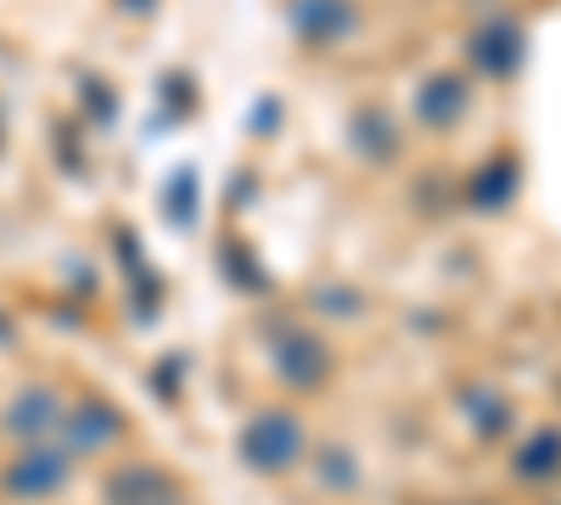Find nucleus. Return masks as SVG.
Wrapping results in <instances>:
<instances>
[{
	"instance_id": "nucleus-1",
	"label": "nucleus",
	"mask_w": 561,
	"mask_h": 505,
	"mask_svg": "<svg viewBox=\"0 0 561 505\" xmlns=\"http://www.w3.org/2000/svg\"><path fill=\"white\" fill-rule=\"evenodd\" d=\"M242 461L259 472V478H280V472H293L304 461V449H309V433L304 422L293 416V410H259V416L242 427Z\"/></svg>"
},
{
	"instance_id": "nucleus-2",
	"label": "nucleus",
	"mask_w": 561,
	"mask_h": 505,
	"mask_svg": "<svg viewBox=\"0 0 561 505\" xmlns=\"http://www.w3.org/2000/svg\"><path fill=\"white\" fill-rule=\"evenodd\" d=\"M270 365H275L280 388L320 393L325 377H332V348H325V337H314L309 326H280L270 337Z\"/></svg>"
},
{
	"instance_id": "nucleus-3",
	"label": "nucleus",
	"mask_w": 561,
	"mask_h": 505,
	"mask_svg": "<svg viewBox=\"0 0 561 505\" xmlns=\"http://www.w3.org/2000/svg\"><path fill=\"white\" fill-rule=\"evenodd\" d=\"M62 416H68L62 393L45 388V382H28L7 399V410H0V433H7L18 449L23 444H51V433H62Z\"/></svg>"
},
{
	"instance_id": "nucleus-4",
	"label": "nucleus",
	"mask_w": 561,
	"mask_h": 505,
	"mask_svg": "<svg viewBox=\"0 0 561 505\" xmlns=\"http://www.w3.org/2000/svg\"><path fill=\"white\" fill-rule=\"evenodd\" d=\"M68 483V449L57 444H23L7 467H0V489L12 500H45Z\"/></svg>"
},
{
	"instance_id": "nucleus-5",
	"label": "nucleus",
	"mask_w": 561,
	"mask_h": 505,
	"mask_svg": "<svg viewBox=\"0 0 561 505\" xmlns=\"http://www.w3.org/2000/svg\"><path fill=\"white\" fill-rule=\"evenodd\" d=\"M102 505H185V489L158 461H124L102 478Z\"/></svg>"
},
{
	"instance_id": "nucleus-6",
	"label": "nucleus",
	"mask_w": 561,
	"mask_h": 505,
	"mask_svg": "<svg viewBox=\"0 0 561 505\" xmlns=\"http://www.w3.org/2000/svg\"><path fill=\"white\" fill-rule=\"evenodd\" d=\"M287 23L304 45L325 51V45H343L359 34V7L354 0H287Z\"/></svg>"
},
{
	"instance_id": "nucleus-7",
	"label": "nucleus",
	"mask_w": 561,
	"mask_h": 505,
	"mask_svg": "<svg viewBox=\"0 0 561 505\" xmlns=\"http://www.w3.org/2000/svg\"><path fill=\"white\" fill-rule=\"evenodd\" d=\"M528 57V34L517 18H489L478 34H472V68L489 73V79H511Z\"/></svg>"
},
{
	"instance_id": "nucleus-8",
	"label": "nucleus",
	"mask_w": 561,
	"mask_h": 505,
	"mask_svg": "<svg viewBox=\"0 0 561 505\" xmlns=\"http://www.w3.org/2000/svg\"><path fill=\"white\" fill-rule=\"evenodd\" d=\"M62 433H68V449H107V444L124 438V410L102 393L73 399L68 416H62Z\"/></svg>"
},
{
	"instance_id": "nucleus-9",
	"label": "nucleus",
	"mask_w": 561,
	"mask_h": 505,
	"mask_svg": "<svg viewBox=\"0 0 561 505\" xmlns=\"http://www.w3.org/2000/svg\"><path fill=\"white\" fill-rule=\"evenodd\" d=\"M466 102H472V84H466V73L438 68V73H427V79L415 84L410 113H415L421 129H444V124H455V118L466 113Z\"/></svg>"
},
{
	"instance_id": "nucleus-10",
	"label": "nucleus",
	"mask_w": 561,
	"mask_h": 505,
	"mask_svg": "<svg viewBox=\"0 0 561 505\" xmlns=\"http://www.w3.org/2000/svg\"><path fill=\"white\" fill-rule=\"evenodd\" d=\"M517 186H523L517 158H489V163L472 174V186H466V203H472L478 214H500V208H511Z\"/></svg>"
},
{
	"instance_id": "nucleus-11",
	"label": "nucleus",
	"mask_w": 561,
	"mask_h": 505,
	"mask_svg": "<svg viewBox=\"0 0 561 505\" xmlns=\"http://www.w3.org/2000/svg\"><path fill=\"white\" fill-rule=\"evenodd\" d=\"M511 472H517V483H556V472H561V427H539L517 449Z\"/></svg>"
},
{
	"instance_id": "nucleus-12",
	"label": "nucleus",
	"mask_w": 561,
	"mask_h": 505,
	"mask_svg": "<svg viewBox=\"0 0 561 505\" xmlns=\"http://www.w3.org/2000/svg\"><path fill=\"white\" fill-rule=\"evenodd\" d=\"M314 478L332 489V494H348L359 483V461H354L343 444H325V449H314Z\"/></svg>"
},
{
	"instance_id": "nucleus-13",
	"label": "nucleus",
	"mask_w": 561,
	"mask_h": 505,
	"mask_svg": "<svg viewBox=\"0 0 561 505\" xmlns=\"http://www.w3.org/2000/svg\"><path fill=\"white\" fill-rule=\"evenodd\" d=\"M152 382H158V399H174L180 382H185V365H180V359H163L158 371H152Z\"/></svg>"
},
{
	"instance_id": "nucleus-14",
	"label": "nucleus",
	"mask_w": 561,
	"mask_h": 505,
	"mask_svg": "<svg viewBox=\"0 0 561 505\" xmlns=\"http://www.w3.org/2000/svg\"><path fill=\"white\" fill-rule=\"evenodd\" d=\"M7 343H12V320H7V314H0V348H7Z\"/></svg>"
}]
</instances>
